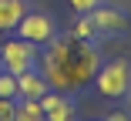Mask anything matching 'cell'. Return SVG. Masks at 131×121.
Segmentation results:
<instances>
[{"mask_svg":"<svg viewBox=\"0 0 131 121\" xmlns=\"http://www.w3.org/2000/svg\"><path fill=\"white\" fill-rule=\"evenodd\" d=\"M0 71H4V67H0Z\"/></svg>","mask_w":131,"mask_h":121,"instance_id":"cell-16","label":"cell"},{"mask_svg":"<svg viewBox=\"0 0 131 121\" xmlns=\"http://www.w3.org/2000/svg\"><path fill=\"white\" fill-rule=\"evenodd\" d=\"M108 121H131V111L118 108V111H111V114H108Z\"/></svg>","mask_w":131,"mask_h":121,"instance_id":"cell-14","label":"cell"},{"mask_svg":"<svg viewBox=\"0 0 131 121\" xmlns=\"http://www.w3.org/2000/svg\"><path fill=\"white\" fill-rule=\"evenodd\" d=\"M124 98H128V104H131V87H128V94H124ZM128 111H131V108H128Z\"/></svg>","mask_w":131,"mask_h":121,"instance_id":"cell-15","label":"cell"},{"mask_svg":"<svg viewBox=\"0 0 131 121\" xmlns=\"http://www.w3.org/2000/svg\"><path fill=\"white\" fill-rule=\"evenodd\" d=\"M94 87L97 94H104V98H124L128 87H131V61L128 57H114L97 67V74H94Z\"/></svg>","mask_w":131,"mask_h":121,"instance_id":"cell-2","label":"cell"},{"mask_svg":"<svg viewBox=\"0 0 131 121\" xmlns=\"http://www.w3.org/2000/svg\"><path fill=\"white\" fill-rule=\"evenodd\" d=\"M91 24H94V30L97 34H118V30H124L128 27V17H124V10H118V7H94L91 10Z\"/></svg>","mask_w":131,"mask_h":121,"instance_id":"cell-6","label":"cell"},{"mask_svg":"<svg viewBox=\"0 0 131 121\" xmlns=\"http://www.w3.org/2000/svg\"><path fill=\"white\" fill-rule=\"evenodd\" d=\"M17 37L34 40L37 47H44L47 40L57 37V24H54V17H47L40 10H27V14L20 17V24H17Z\"/></svg>","mask_w":131,"mask_h":121,"instance_id":"cell-4","label":"cell"},{"mask_svg":"<svg viewBox=\"0 0 131 121\" xmlns=\"http://www.w3.org/2000/svg\"><path fill=\"white\" fill-rule=\"evenodd\" d=\"M40 71L47 84L54 91H77V87H88L101 67V54L91 40H81L74 34L54 37L44 44V54H40Z\"/></svg>","mask_w":131,"mask_h":121,"instance_id":"cell-1","label":"cell"},{"mask_svg":"<svg viewBox=\"0 0 131 121\" xmlns=\"http://www.w3.org/2000/svg\"><path fill=\"white\" fill-rule=\"evenodd\" d=\"M74 37H81V40H91L97 30H94V24H91V14H81L77 17V24H74V30H71Z\"/></svg>","mask_w":131,"mask_h":121,"instance_id":"cell-10","label":"cell"},{"mask_svg":"<svg viewBox=\"0 0 131 121\" xmlns=\"http://www.w3.org/2000/svg\"><path fill=\"white\" fill-rule=\"evenodd\" d=\"M40 104H44V121H74V101L67 98L64 91L50 87L40 98Z\"/></svg>","mask_w":131,"mask_h":121,"instance_id":"cell-5","label":"cell"},{"mask_svg":"<svg viewBox=\"0 0 131 121\" xmlns=\"http://www.w3.org/2000/svg\"><path fill=\"white\" fill-rule=\"evenodd\" d=\"M47 91H50V84H47L40 67H30V71H24V74H17V98H37L40 101Z\"/></svg>","mask_w":131,"mask_h":121,"instance_id":"cell-7","label":"cell"},{"mask_svg":"<svg viewBox=\"0 0 131 121\" xmlns=\"http://www.w3.org/2000/svg\"><path fill=\"white\" fill-rule=\"evenodd\" d=\"M17 118V98H0V121Z\"/></svg>","mask_w":131,"mask_h":121,"instance_id":"cell-12","label":"cell"},{"mask_svg":"<svg viewBox=\"0 0 131 121\" xmlns=\"http://www.w3.org/2000/svg\"><path fill=\"white\" fill-rule=\"evenodd\" d=\"M0 98H17V74L0 71Z\"/></svg>","mask_w":131,"mask_h":121,"instance_id":"cell-11","label":"cell"},{"mask_svg":"<svg viewBox=\"0 0 131 121\" xmlns=\"http://www.w3.org/2000/svg\"><path fill=\"white\" fill-rule=\"evenodd\" d=\"M67 4H71V10H77V14H91L101 0H67Z\"/></svg>","mask_w":131,"mask_h":121,"instance_id":"cell-13","label":"cell"},{"mask_svg":"<svg viewBox=\"0 0 131 121\" xmlns=\"http://www.w3.org/2000/svg\"><path fill=\"white\" fill-rule=\"evenodd\" d=\"M14 121H44V104H40L37 98H20Z\"/></svg>","mask_w":131,"mask_h":121,"instance_id":"cell-9","label":"cell"},{"mask_svg":"<svg viewBox=\"0 0 131 121\" xmlns=\"http://www.w3.org/2000/svg\"><path fill=\"white\" fill-rule=\"evenodd\" d=\"M27 0H0V30H17L20 17L27 14Z\"/></svg>","mask_w":131,"mask_h":121,"instance_id":"cell-8","label":"cell"},{"mask_svg":"<svg viewBox=\"0 0 131 121\" xmlns=\"http://www.w3.org/2000/svg\"><path fill=\"white\" fill-rule=\"evenodd\" d=\"M40 54H37V44L34 40H24V37H14L0 47V67L10 71V74H24V71L37 67Z\"/></svg>","mask_w":131,"mask_h":121,"instance_id":"cell-3","label":"cell"}]
</instances>
